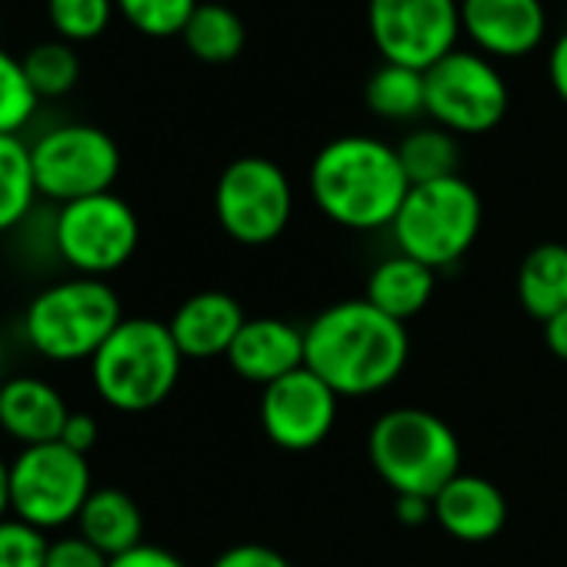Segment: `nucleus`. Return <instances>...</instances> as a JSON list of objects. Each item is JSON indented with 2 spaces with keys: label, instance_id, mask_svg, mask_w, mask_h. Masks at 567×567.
<instances>
[{
  "label": "nucleus",
  "instance_id": "1",
  "mask_svg": "<svg viewBox=\"0 0 567 567\" xmlns=\"http://www.w3.org/2000/svg\"><path fill=\"white\" fill-rule=\"evenodd\" d=\"M408 324L381 315L364 298L324 308L305 328V368L338 398H371L388 391L408 368Z\"/></svg>",
  "mask_w": 567,
  "mask_h": 567
},
{
  "label": "nucleus",
  "instance_id": "2",
  "mask_svg": "<svg viewBox=\"0 0 567 567\" xmlns=\"http://www.w3.org/2000/svg\"><path fill=\"white\" fill-rule=\"evenodd\" d=\"M308 190L318 210L348 230H391L411 181L398 147L371 134H344L328 141L308 171Z\"/></svg>",
  "mask_w": 567,
  "mask_h": 567
},
{
  "label": "nucleus",
  "instance_id": "3",
  "mask_svg": "<svg viewBox=\"0 0 567 567\" xmlns=\"http://www.w3.org/2000/svg\"><path fill=\"white\" fill-rule=\"evenodd\" d=\"M121 321L124 308L107 280L71 274L31 298L24 311V338L44 361L91 364Z\"/></svg>",
  "mask_w": 567,
  "mask_h": 567
},
{
  "label": "nucleus",
  "instance_id": "4",
  "mask_svg": "<svg viewBox=\"0 0 567 567\" xmlns=\"http://www.w3.org/2000/svg\"><path fill=\"white\" fill-rule=\"evenodd\" d=\"M184 354L167 321L124 318L121 328L91 358L97 398L121 414H147L161 408L181 381Z\"/></svg>",
  "mask_w": 567,
  "mask_h": 567
},
{
  "label": "nucleus",
  "instance_id": "5",
  "mask_svg": "<svg viewBox=\"0 0 567 567\" xmlns=\"http://www.w3.org/2000/svg\"><path fill=\"white\" fill-rule=\"evenodd\" d=\"M368 457L394 497H434L447 481L461 474V441L454 427L424 408L384 411L371 424Z\"/></svg>",
  "mask_w": 567,
  "mask_h": 567
},
{
  "label": "nucleus",
  "instance_id": "6",
  "mask_svg": "<svg viewBox=\"0 0 567 567\" xmlns=\"http://www.w3.org/2000/svg\"><path fill=\"white\" fill-rule=\"evenodd\" d=\"M484 224L481 194L464 177L411 184L391 234L398 254H408L431 270H447L464 260Z\"/></svg>",
  "mask_w": 567,
  "mask_h": 567
},
{
  "label": "nucleus",
  "instance_id": "7",
  "mask_svg": "<svg viewBox=\"0 0 567 567\" xmlns=\"http://www.w3.org/2000/svg\"><path fill=\"white\" fill-rule=\"evenodd\" d=\"M91 491L87 457L61 441L21 447L11 461V517L44 534L78 524Z\"/></svg>",
  "mask_w": 567,
  "mask_h": 567
},
{
  "label": "nucleus",
  "instance_id": "8",
  "mask_svg": "<svg viewBox=\"0 0 567 567\" xmlns=\"http://www.w3.org/2000/svg\"><path fill=\"white\" fill-rule=\"evenodd\" d=\"M214 214L230 240L244 247L274 244L295 217L291 177L270 157H237L217 177Z\"/></svg>",
  "mask_w": 567,
  "mask_h": 567
},
{
  "label": "nucleus",
  "instance_id": "9",
  "mask_svg": "<svg viewBox=\"0 0 567 567\" xmlns=\"http://www.w3.org/2000/svg\"><path fill=\"white\" fill-rule=\"evenodd\" d=\"M51 244L74 274L107 280L137 254L141 220L124 197L107 190L58 207Z\"/></svg>",
  "mask_w": 567,
  "mask_h": 567
},
{
  "label": "nucleus",
  "instance_id": "10",
  "mask_svg": "<svg viewBox=\"0 0 567 567\" xmlns=\"http://www.w3.org/2000/svg\"><path fill=\"white\" fill-rule=\"evenodd\" d=\"M38 194L58 207L107 194L121 174V147L97 124H58L31 144Z\"/></svg>",
  "mask_w": 567,
  "mask_h": 567
},
{
  "label": "nucleus",
  "instance_id": "11",
  "mask_svg": "<svg viewBox=\"0 0 567 567\" xmlns=\"http://www.w3.org/2000/svg\"><path fill=\"white\" fill-rule=\"evenodd\" d=\"M424 91L427 117L457 137L494 131L511 107L507 81L494 68V61L461 48L424 71Z\"/></svg>",
  "mask_w": 567,
  "mask_h": 567
},
{
  "label": "nucleus",
  "instance_id": "12",
  "mask_svg": "<svg viewBox=\"0 0 567 567\" xmlns=\"http://www.w3.org/2000/svg\"><path fill=\"white\" fill-rule=\"evenodd\" d=\"M368 31L384 64L431 71L457 51L461 0H368Z\"/></svg>",
  "mask_w": 567,
  "mask_h": 567
},
{
  "label": "nucleus",
  "instance_id": "13",
  "mask_svg": "<svg viewBox=\"0 0 567 567\" xmlns=\"http://www.w3.org/2000/svg\"><path fill=\"white\" fill-rule=\"evenodd\" d=\"M338 401L311 368H301L260 388V427L280 451H315L338 424Z\"/></svg>",
  "mask_w": 567,
  "mask_h": 567
},
{
  "label": "nucleus",
  "instance_id": "14",
  "mask_svg": "<svg viewBox=\"0 0 567 567\" xmlns=\"http://www.w3.org/2000/svg\"><path fill=\"white\" fill-rule=\"evenodd\" d=\"M461 34L484 58L517 61L544 44L547 11L540 0H461Z\"/></svg>",
  "mask_w": 567,
  "mask_h": 567
},
{
  "label": "nucleus",
  "instance_id": "15",
  "mask_svg": "<svg viewBox=\"0 0 567 567\" xmlns=\"http://www.w3.org/2000/svg\"><path fill=\"white\" fill-rule=\"evenodd\" d=\"M227 364L247 384L267 388L305 368V328L284 318H247L227 351Z\"/></svg>",
  "mask_w": 567,
  "mask_h": 567
},
{
  "label": "nucleus",
  "instance_id": "16",
  "mask_svg": "<svg viewBox=\"0 0 567 567\" xmlns=\"http://www.w3.org/2000/svg\"><path fill=\"white\" fill-rule=\"evenodd\" d=\"M434 520L461 544H487L507 524V497L494 481L461 471L434 494Z\"/></svg>",
  "mask_w": 567,
  "mask_h": 567
},
{
  "label": "nucleus",
  "instance_id": "17",
  "mask_svg": "<svg viewBox=\"0 0 567 567\" xmlns=\"http://www.w3.org/2000/svg\"><path fill=\"white\" fill-rule=\"evenodd\" d=\"M244 321L247 315L234 295L197 291L171 315L167 328L184 361H214V358H227Z\"/></svg>",
  "mask_w": 567,
  "mask_h": 567
},
{
  "label": "nucleus",
  "instance_id": "18",
  "mask_svg": "<svg viewBox=\"0 0 567 567\" xmlns=\"http://www.w3.org/2000/svg\"><path fill=\"white\" fill-rule=\"evenodd\" d=\"M71 408L44 378L18 374L0 384V431L21 447L61 441Z\"/></svg>",
  "mask_w": 567,
  "mask_h": 567
},
{
  "label": "nucleus",
  "instance_id": "19",
  "mask_svg": "<svg viewBox=\"0 0 567 567\" xmlns=\"http://www.w3.org/2000/svg\"><path fill=\"white\" fill-rule=\"evenodd\" d=\"M434 288H437V270H431L427 264L408 254H394V257H384L368 274L364 301L374 305L381 315L408 324L431 305Z\"/></svg>",
  "mask_w": 567,
  "mask_h": 567
},
{
  "label": "nucleus",
  "instance_id": "20",
  "mask_svg": "<svg viewBox=\"0 0 567 567\" xmlns=\"http://www.w3.org/2000/svg\"><path fill=\"white\" fill-rule=\"evenodd\" d=\"M78 534L87 537L107 557H117L144 544V514L127 491L94 487L78 517Z\"/></svg>",
  "mask_w": 567,
  "mask_h": 567
},
{
  "label": "nucleus",
  "instance_id": "21",
  "mask_svg": "<svg viewBox=\"0 0 567 567\" xmlns=\"http://www.w3.org/2000/svg\"><path fill=\"white\" fill-rule=\"evenodd\" d=\"M517 301L540 324L567 308V244L547 240L524 254L517 267Z\"/></svg>",
  "mask_w": 567,
  "mask_h": 567
},
{
  "label": "nucleus",
  "instance_id": "22",
  "mask_svg": "<svg viewBox=\"0 0 567 567\" xmlns=\"http://www.w3.org/2000/svg\"><path fill=\"white\" fill-rule=\"evenodd\" d=\"M394 147H398L401 167L411 184L461 177V141H457V134H451L437 124L408 131L401 137V144H394Z\"/></svg>",
  "mask_w": 567,
  "mask_h": 567
},
{
  "label": "nucleus",
  "instance_id": "23",
  "mask_svg": "<svg viewBox=\"0 0 567 567\" xmlns=\"http://www.w3.org/2000/svg\"><path fill=\"white\" fill-rule=\"evenodd\" d=\"M181 41L204 64H230L247 44V28L240 14L224 4H197Z\"/></svg>",
  "mask_w": 567,
  "mask_h": 567
},
{
  "label": "nucleus",
  "instance_id": "24",
  "mask_svg": "<svg viewBox=\"0 0 567 567\" xmlns=\"http://www.w3.org/2000/svg\"><path fill=\"white\" fill-rule=\"evenodd\" d=\"M364 104L371 114L384 121H417L427 114L424 71H411L401 64H381L364 84Z\"/></svg>",
  "mask_w": 567,
  "mask_h": 567
},
{
  "label": "nucleus",
  "instance_id": "25",
  "mask_svg": "<svg viewBox=\"0 0 567 567\" xmlns=\"http://www.w3.org/2000/svg\"><path fill=\"white\" fill-rule=\"evenodd\" d=\"M34 167H31V144L21 137L0 134V234L24 224L38 200Z\"/></svg>",
  "mask_w": 567,
  "mask_h": 567
},
{
  "label": "nucleus",
  "instance_id": "26",
  "mask_svg": "<svg viewBox=\"0 0 567 567\" xmlns=\"http://www.w3.org/2000/svg\"><path fill=\"white\" fill-rule=\"evenodd\" d=\"M21 61H24V74L41 101L64 97L81 81V58H78L74 44H68L61 38L34 44Z\"/></svg>",
  "mask_w": 567,
  "mask_h": 567
},
{
  "label": "nucleus",
  "instance_id": "27",
  "mask_svg": "<svg viewBox=\"0 0 567 567\" xmlns=\"http://www.w3.org/2000/svg\"><path fill=\"white\" fill-rule=\"evenodd\" d=\"M38 104L41 97L24 74V61L0 48V134L21 137V131L38 114Z\"/></svg>",
  "mask_w": 567,
  "mask_h": 567
},
{
  "label": "nucleus",
  "instance_id": "28",
  "mask_svg": "<svg viewBox=\"0 0 567 567\" xmlns=\"http://www.w3.org/2000/svg\"><path fill=\"white\" fill-rule=\"evenodd\" d=\"M117 14L114 0H48V18L61 41L84 44L101 38Z\"/></svg>",
  "mask_w": 567,
  "mask_h": 567
},
{
  "label": "nucleus",
  "instance_id": "29",
  "mask_svg": "<svg viewBox=\"0 0 567 567\" xmlns=\"http://www.w3.org/2000/svg\"><path fill=\"white\" fill-rule=\"evenodd\" d=\"M117 14L147 38H174L184 34L200 0H114Z\"/></svg>",
  "mask_w": 567,
  "mask_h": 567
},
{
  "label": "nucleus",
  "instance_id": "30",
  "mask_svg": "<svg viewBox=\"0 0 567 567\" xmlns=\"http://www.w3.org/2000/svg\"><path fill=\"white\" fill-rule=\"evenodd\" d=\"M48 544L44 530L18 517L0 520V567H44Z\"/></svg>",
  "mask_w": 567,
  "mask_h": 567
},
{
  "label": "nucleus",
  "instance_id": "31",
  "mask_svg": "<svg viewBox=\"0 0 567 567\" xmlns=\"http://www.w3.org/2000/svg\"><path fill=\"white\" fill-rule=\"evenodd\" d=\"M107 564L111 557L81 534L54 537L48 544V560H44V567H107Z\"/></svg>",
  "mask_w": 567,
  "mask_h": 567
},
{
  "label": "nucleus",
  "instance_id": "32",
  "mask_svg": "<svg viewBox=\"0 0 567 567\" xmlns=\"http://www.w3.org/2000/svg\"><path fill=\"white\" fill-rule=\"evenodd\" d=\"M210 567H291V560L280 550H274L270 544H257V540H244L234 544L227 550H220Z\"/></svg>",
  "mask_w": 567,
  "mask_h": 567
},
{
  "label": "nucleus",
  "instance_id": "33",
  "mask_svg": "<svg viewBox=\"0 0 567 567\" xmlns=\"http://www.w3.org/2000/svg\"><path fill=\"white\" fill-rule=\"evenodd\" d=\"M107 567H187L174 550L167 547H157V544H137L134 550H124L117 557H111Z\"/></svg>",
  "mask_w": 567,
  "mask_h": 567
},
{
  "label": "nucleus",
  "instance_id": "34",
  "mask_svg": "<svg viewBox=\"0 0 567 567\" xmlns=\"http://www.w3.org/2000/svg\"><path fill=\"white\" fill-rule=\"evenodd\" d=\"M97 437H101L97 421L91 414H84V411H71V417L64 424V434H61V444H68L71 451H78V454L87 457L94 451Z\"/></svg>",
  "mask_w": 567,
  "mask_h": 567
},
{
  "label": "nucleus",
  "instance_id": "35",
  "mask_svg": "<svg viewBox=\"0 0 567 567\" xmlns=\"http://www.w3.org/2000/svg\"><path fill=\"white\" fill-rule=\"evenodd\" d=\"M394 517H398L404 527H424L427 520H434V497L398 494V497H394Z\"/></svg>",
  "mask_w": 567,
  "mask_h": 567
},
{
  "label": "nucleus",
  "instance_id": "36",
  "mask_svg": "<svg viewBox=\"0 0 567 567\" xmlns=\"http://www.w3.org/2000/svg\"><path fill=\"white\" fill-rule=\"evenodd\" d=\"M547 81H550L554 94L560 97V104L567 107V31L550 44V54H547Z\"/></svg>",
  "mask_w": 567,
  "mask_h": 567
},
{
  "label": "nucleus",
  "instance_id": "37",
  "mask_svg": "<svg viewBox=\"0 0 567 567\" xmlns=\"http://www.w3.org/2000/svg\"><path fill=\"white\" fill-rule=\"evenodd\" d=\"M540 328H544V344H547V351H550L557 361L567 364V308L557 311V315H554L550 321H544Z\"/></svg>",
  "mask_w": 567,
  "mask_h": 567
},
{
  "label": "nucleus",
  "instance_id": "38",
  "mask_svg": "<svg viewBox=\"0 0 567 567\" xmlns=\"http://www.w3.org/2000/svg\"><path fill=\"white\" fill-rule=\"evenodd\" d=\"M11 517V461L0 457V520Z\"/></svg>",
  "mask_w": 567,
  "mask_h": 567
},
{
  "label": "nucleus",
  "instance_id": "39",
  "mask_svg": "<svg viewBox=\"0 0 567 567\" xmlns=\"http://www.w3.org/2000/svg\"><path fill=\"white\" fill-rule=\"evenodd\" d=\"M8 381V374H4V344H0V384Z\"/></svg>",
  "mask_w": 567,
  "mask_h": 567
}]
</instances>
